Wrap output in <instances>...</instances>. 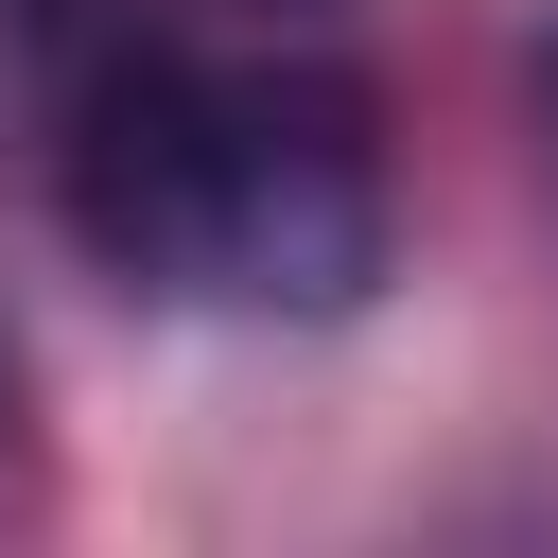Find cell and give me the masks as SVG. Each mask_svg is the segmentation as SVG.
Listing matches in <instances>:
<instances>
[{
  "instance_id": "6da1fadb",
  "label": "cell",
  "mask_w": 558,
  "mask_h": 558,
  "mask_svg": "<svg viewBox=\"0 0 558 558\" xmlns=\"http://www.w3.org/2000/svg\"><path fill=\"white\" fill-rule=\"evenodd\" d=\"M70 227L174 314H349L384 279V157L296 52H122L70 140Z\"/></svg>"
},
{
  "instance_id": "7a4b0ae2",
  "label": "cell",
  "mask_w": 558,
  "mask_h": 558,
  "mask_svg": "<svg viewBox=\"0 0 558 558\" xmlns=\"http://www.w3.org/2000/svg\"><path fill=\"white\" fill-rule=\"evenodd\" d=\"M541 105H558V52H541Z\"/></svg>"
}]
</instances>
